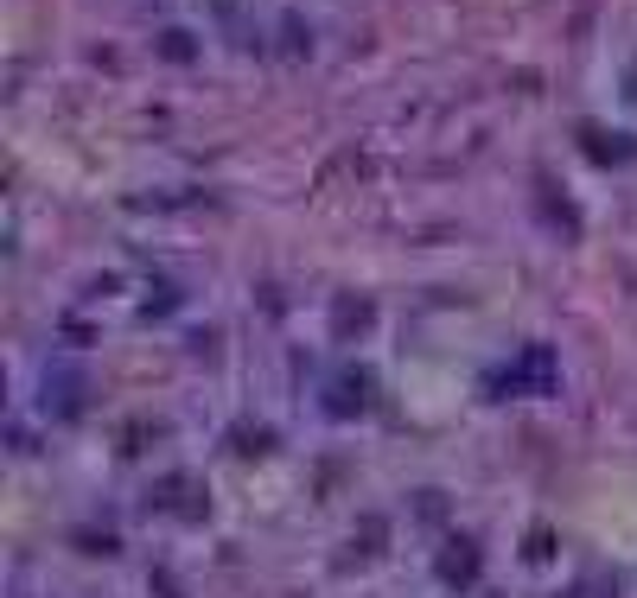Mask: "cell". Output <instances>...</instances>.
<instances>
[{"instance_id":"obj_1","label":"cell","mask_w":637,"mask_h":598,"mask_svg":"<svg viewBox=\"0 0 637 598\" xmlns=\"http://www.w3.org/2000/svg\"><path fill=\"white\" fill-rule=\"evenodd\" d=\"M440 579H446V586H472V579H478V548H472V541H453V548H446Z\"/></svg>"},{"instance_id":"obj_2","label":"cell","mask_w":637,"mask_h":598,"mask_svg":"<svg viewBox=\"0 0 637 598\" xmlns=\"http://www.w3.org/2000/svg\"><path fill=\"white\" fill-rule=\"evenodd\" d=\"M580 140H587L593 160H625V153H631V140L625 134H606V128H580Z\"/></svg>"},{"instance_id":"obj_3","label":"cell","mask_w":637,"mask_h":598,"mask_svg":"<svg viewBox=\"0 0 637 598\" xmlns=\"http://www.w3.org/2000/svg\"><path fill=\"white\" fill-rule=\"evenodd\" d=\"M567 598H618V586H612V579H587V586H574Z\"/></svg>"},{"instance_id":"obj_4","label":"cell","mask_w":637,"mask_h":598,"mask_svg":"<svg viewBox=\"0 0 637 598\" xmlns=\"http://www.w3.org/2000/svg\"><path fill=\"white\" fill-rule=\"evenodd\" d=\"M160 51H166V58H192V39H185V32H166Z\"/></svg>"}]
</instances>
